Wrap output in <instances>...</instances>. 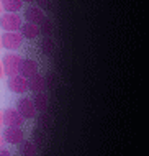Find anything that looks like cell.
<instances>
[{
    "label": "cell",
    "mask_w": 149,
    "mask_h": 156,
    "mask_svg": "<svg viewBox=\"0 0 149 156\" xmlns=\"http://www.w3.org/2000/svg\"><path fill=\"white\" fill-rule=\"evenodd\" d=\"M7 86L10 92H13V94H26L28 90V84H26V79L23 77V76L20 74H15V76H10L7 81Z\"/></svg>",
    "instance_id": "cell-6"
},
{
    "label": "cell",
    "mask_w": 149,
    "mask_h": 156,
    "mask_svg": "<svg viewBox=\"0 0 149 156\" xmlns=\"http://www.w3.org/2000/svg\"><path fill=\"white\" fill-rule=\"evenodd\" d=\"M3 143H8V145H18L20 141L25 140V132L21 130V126H5L2 133Z\"/></svg>",
    "instance_id": "cell-5"
},
{
    "label": "cell",
    "mask_w": 149,
    "mask_h": 156,
    "mask_svg": "<svg viewBox=\"0 0 149 156\" xmlns=\"http://www.w3.org/2000/svg\"><path fill=\"white\" fill-rule=\"evenodd\" d=\"M23 15H25V20H26V22L35 23V25H40L43 20L46 18L44 10H41L40 7H28Z\"/></svg>",
    "instance_id": "cell-9"
},
{
    "label": "cell",
    "mask_w": 149,
    "mask_h": 156,
    "mask_svg": "<svg viewBox=\"0 0 149 156\" xmlns=\"http://www.w3.org/2000/svg\"><path fill=\"white\" fill-rule=\"evenodd\" d=\"M16 112L21 115V119L23 120H31L36 117V107L35 104H33L31 99H28V97H21V99L16 102Z\"/></svg>",
    "instance_id": "cell-4"
},
{
    "label": "cell",
    "mask_w": 149,
    "mask_h": 156,
    "mask_svg": "<svg viewBox=\"0 0 149 156\" xmlns=\"http://www.w3.org/2000/svg\"><path fill=\"white\" fill-rule=\"evenodd\" d=\"M16 146H18V153L20 154L29 156V154H35L36 153V145L31 140H23V141H20Z\"/></svg>",
    "instance_id": "cell-14"
},
{
    "label": "cell",
    "mask_w": 149,
    "mask_h": 156,
    "mask_svg": "<svg viewBox=\"0 0 149 156\" xmlns=\"http://www.w3.org/2000/svg\"><path fill=\"white\" fill-rule=\"evenodd\" d=\"M0 146H3V138H2V135H0Z\"/></svg>",
    "instance_id": "cell-22"
},
{
    "label": "cell",
    "mask_w": 149,
    "mask_h": 156,
    "mask_svg": "<svg viewBox=\"0 0 149 156\" xmlns=\"http://www.w3.org/2000/svg\"><path fill=\"white\" fill-rule=\"evenodd\" d=\"M36 73H40V67H38V62L35 59H21V64H20V69H18L20 76H23L25 79H28Z\"/></svg>",
    "instance_id": "cell-8"
},
{
    "label": "cell",
    "mask_w": 149,
    "mask_h": 156,
    "mask_svg": "<svg viewBox=\"0 0 149 156\" xmlns=\"http://www.w3.org/2000/svg\"><path fill=\"white\" fill-rule=\"evenodd\" d=\"M3 77V67H2V62H0V79Z\"/></svg>",
    "instance_id": "cell-19"
},
{
    "label": "cell",
    "mask_w": 149,
    "mask_h": 156,
    "mask_svg": "<svg viewBox=\"0 0 149 156\" xmlns=\"http://www.w3.org/2000/svg\"><path fill=\"white\" fill-rule=\"evenodd\" d=\"M38 28H40V35H43V36H51L53 35V23H51L48 18L43 20V22L38 25Z\"/></svg>",
    "instance_id": "cell-16"
},
{
    "label": "cell",
    "mask_w": 149,
    "mask_h": 156,
    "mask_svg": "<svg viewBox=\"0 0 149 156\" xmlns=\"http://www.w3.org/2000/svg\"><path fill=\"white\" fill-rule=\"evenodd\" d=\"M0 44H2V48L8 49V51H16L23 44V36L18 31H5L0 36Z\"/></svg>",
    "instance_id": "cell-2"
},
{
    "label": "cell",
    "mask_w": 149,
    "mask_h": 156,
    "mask_svg": "<svg viewBox=\"0 0 149 156\" xmlns=\"http://www.w3.org/2000/svg\"><path fill=\"white\" fill-rule=\"evenodd\" d=\"M0 46H2V44H0Z\"/></svg>",
    "instance_id": "cell-24"
},
{
    "label": "cell",
    "mask_w": 149,
    "mask_h": 156,
    "mask_svg": "<svg viewBox=\"0 0 149 156\" xmlns=\"http://www.w3.org/2000/svg\"><path fill=\"white\" fill-rule=\"evenodd\" d=\"M0 13H2V5H0Z\"/></svg>",
    "instance_id": "cell-23"
},
{
    "label": "cell",
    "mask_w": 149,
    "mask_h": 156,
    "mask_svg": "<svg viewBox=\"0 0 149 156\" xmlns=\"http://www.w3.org/2000/svg\"><path fill=\"white\" fill-rule=\"evenodd\" d=\"M2 122H3V126H23V123H25V120L16 112V108H7V110H3Z\"/></svg>",
    "instance_id": "cell-7"
},
{
    "label": "cell",
    "mask_w": 149,
    "mask_h": 156,
    "mask_svg": "<svg viewBox=\"0 0 149 156\" xmlns=\"http://www.w3.org/2000/svg\"><path fill=\"white\" fill-rule=\"evenodd\" d=\"M18 33L23 36V40H36V38L40 36V28H38V25H35V23L25 22V23H21Z\"/></svg>",
    "instance_id": "cell-10"
},
{
    "label": "cell",
    "mask_w": 149,
    "mask_h": 156,
    "mask_svg": "<svg viewBox=\"0 0 149 156\" xmlns=\"http://www.w3.org/2000/svg\"><path fill=\"white\" fill-rule=\"evenodd\" d=\"M3 126V122H2V112H0V128Z\"/></svg>",
    "instance_id": "cell-21"
},
{
    "label": "cell",
    "mask_w": 149,
    "mask_h": 156,
    "mask_svg": "<svg viewBox=\"0 0 149 156\" xmlns=\"http://www.w3.org/2000/svg\"><path fill=\"white\" fill-rule=\"evenodd\" d=\"M33 104H35L36 110L38 112H44L46 107H48V99H46V94L44 90L43 92H35V95H33Z\"/></svg>",
    "instance_id": "cell-13"
},
{
    "label": "cell",
    "mask_w": 149,
    "mask_h": 156,
    "mask_svg": "<svg viewBox=\"0 0 149 156\" xmlns=\"http://www.w3.org/2000/svg\"><path fill=\"white\" fill-rule=\"evenodd\" d=\"M21 23H23V20H21V16L18 13H5L0 15V28H2L3 31H18Z\"/></svg>",
    "instance_id": "cell-3"
},
{
    "label": "cell",
    "mask_w": 149,
    "mask_h": 156,
    "mask_svg": "<svg viewBox=\"0 0 149 156\" xmlns=\"http://www.w3.org/2000/svg\"><path fill=\"white\" fill-rule=\"evenodd\" d=\"M0 154H5L7 156V154H10V151H8L7 148H3V146H0Z\"/></svg>",
    "instance_id": "cell-18"
},
{
    "label": "cell",
    "mask_w": 149,
    "mask_h": 156,
    "mask_svg": "<svg viewBox=\"0 0 149 156\" xmlns=\"http://www.w3.org/2000/svg\"><path fill=\"white\" fill-rule=\"evenodd\" d=\"M54 48H56V44H54V41H53V38L51 36H44L41 40V51L44 53V54H53L54 53Z\"/></svg>",
    "instance_id": "cell-15"
},
{
    "label": "cell",
    "mask_w": 149,
    "mask_h": 156,
    "mask_svg": "<svg viewBox=\"0 0 149 156\" xmlns=\"http://www.w3.org/2000/svg\"><path fill=\"white\" fill-rule=\"evenodd\" d=\"M35 2H36V7H40L41 10H46L51 5V0H35Z\"/></svg>",
    "instance_id": "cell-17"
},
{
    "label": "cell",
    "mask_w": 149,
    "mask_h": 156,
    "mask_svg": "<svg viewBox=\"0 0 149 156\" xmlns=\"http://www.w3.org/2000/svg\"><path fill=\"white\" fill-rule=\"evenodd\" d=\"M21 2H23V3H33L35 0H21Z\"/></svg>",
    "instance_id": "cell-20"
},
{
    "label": "cell",
    "mask_w": 149,
    "mask_h": 156,
    "mask_svg": "<svg viewBox=\"0 0 149 156\" xmlns=\"http://www.w3.org/2000/svg\"><path fill=\"white\" fill-rule=\"evenodd\" d=\"M2 5V12H8V13H18L23 8V2L21 0H0Z\"/></svg>",
    "instance_id": "cell-12"
},
{
    "label": "cell",
    "mask_w": 149,
    "mask_h": 156,
    "mask_svg": "<svg viewBox=\"0 0 149 156\" xmlns=\"http://www.w3.org/2000/svg\"><path fill=\"white\" fill-rule=\"evenodd\" d=\"M26 84H28V90H31V92H43L46 89V79L40 73H36L31 77H28Z\"/></svg>",
    "instance_id": "cell-11"
},
{
    "label": "cell",
    "mask_w": 149,
    "mask_h": 156,
    "mask_svg": "<svg viewBox=\"0 0 149 156\" xmlns=\"http://www.w3.org/2000/svg\"><path fill=\"white\" fill-rule=\"evenodd\" d=\"M2 67H3V76L10 77V76L18 74L20 64H21V58L16 53H8L2 58Z\"/></svg>",
    "instance_id": "cell-1"
}]
</instances>
